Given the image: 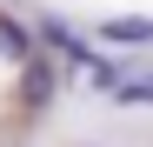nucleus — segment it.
<instances>
[{
    "label": "nucleus",
    "instance_id": "obj_3",
    "mask_svg": "<svg viewBox=\"0 0 153 147\" xmlns=\"http://www.w3.org/2000/svg\"><path fill=\"white\" fill-rule=\"evenodd\" d=\"M107 100L113 107H153V74H146V80H126V74H120V80L107 87Z\"/></svg>",
    "mask_w": 153,
    "mask_h": 147
},
{
    "label": "nucleus",
    "instance_id": "obj_1",
    "mask_svg": "<svg viewBox=\"0 0 153 147\" xmlns=\"http://www.w3.org/2000/svg\"><path fill=\"white\" fill-rule=\"evenodd\" d=\"M53 94H60V67H53V60H20V107L40 114Z\"/></svg>",
    "mask_w": 153,
    "mask_h": 147
},
{
    "label": "nucleus",
    "instance_id": "obj_2",
    "mask_svg": "<svg viewBox=\"0 0 153 147\" xmlns=\"http://www.w3.org/2000/svg\"><path fill=\"white\" fill-rule=\"evenodd\" d=\"M100 40H113V47H153V20L146 14H113V20H100Z\"/></svg>",
    "mask_w": 153,
    "mask_h": 147
},
{
    "label": "nucleus",
    "instance_id": "obj_4",
    "mask_svg": "<svg viewBox=\"0 0 153 147\" xmlns=\"http://www.w3.org/2000/svg\"><path fill=\"white\" fill-rule=\"evenodd\" d=\"M0 54L7 60H33V34L20 27V20H0Z\"/></svg>",
    "mask_w": 153,
    "mask_h": 147
}]
</instances>
